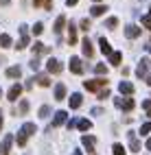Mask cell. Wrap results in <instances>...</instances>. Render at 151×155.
<instances>
[{
    "label": "cell",
    "mask_w": 151,
    "mask_h": 155,
    "mask_svg": "<svg viewBox=\"0 0 151 155\" xmlns=\"http://www.w3.org/2000/svg\"><path fill=\"white\" fill-rule=\"evenodd\" d=\"M83 87H86L88 92H99V94H101V92H103V87L107 90V79L101 77V79H94V81H86Z\"/></svg>",
    "instance_id": "cell-1"
},
{
    "label": "cell",
    "mask_w": 151,
    "mask_h": 155,
    "mask_svg": "<svg viewBox=\"0 0 151 155\" xmlns=\"http://www.w3.org/2000/svg\"><path fill=\"white\" fill-rule=\"evenodd\" d=\"M116 107H120V109H125V111H132L134 107H136V103H134V98L129 96V98H116Z\"/></svg>",
    "instance_id": "cell-2"
},
{
    "label": "cell",
    "mask_w": 151,
    "mask_h": 155,
    "mask_svg": "<svg viewBox=\"0 0 151 155\" xmlns=\"http://www.w3.org/2000/svg\"><path fill=\"white\" fill-rule=\"evenodd\" d=\"M20 94H22V85H20V83H15V85H11V87H9V92H7V98L9 101H18V96Z\"/></svg>",
    "instance_id": "cell-3"
},
{
    "label": "cell",
    "mask_w": 151,
    "mask_h": 155,
    "mask_svg": "<svg viewBox=\"0 0 151 155\" xmlns=\"http://www.w3.org/2000/svg\"><path fill=\"white\" fill-rule=\"evenodd\" d=\"M70 70H72L75 74H83V61L79 57H72L70 59Z\"/></svg>",
    "instance_id": "cell-4"
},
{
    "label": "cell",
    "mask_w": 151,
    "mask_h": 155,
    "mask_svg": "<svg viewBox=\"0 0 151 155\" xmlns=\"http://www.w3.org/2000/svg\"><path fill=\"white\" fill-rule=\"evenodd\" d=\"M118 90H120V94H125L127 98L134 94V85L129 83V81H120V85H118Z\"/></svg>",
    "instance_id": "cell-5"
},
{
    "label": "cell",
    "mask_w": 151,
    "mask_h": 155,
    "mask_svg": "<svg viewBox=\"0 0 151 155\" xmlns=\"http://www.w3.org/2000/svg\"><path fill=\"white\" fill-rule=\"evenodd\" d=\"M66 118H68V114H66V111H55V118H53V125H50V129H53V127H59V125H64Z\"/></svg>",
    "instance_id": "cell-6"
},
{
    "label": "cell",
    "mask_w": 151,
    "mask_h": 155,
    "mask_svg": "<svg viewBox=\"0 0 151 155\" xmlns=\"http://www.w3.org/2000/svg\"><path fill=\"white\" fill-rule=\"evenodd\" d=\"M20 35H22V37H20L18 48H20V50H24V48L29 46V33H26V26H20Z\"/></svg>",
    "instance_id": "cell-7"
},
{
    "label": "cell",
    "mask_w": 151,
    "mask_h": 155,
    "mask_svg": "<svg viewBox=\"0 0 151 155\" xmlns=\"http://www.w3.org/2000/svg\"><path fill=\"white\" fill-rule=\"evenodd\" d=\"M127 138H129V149H132L134 153H138V151H140V142H138V138H136V133H134V131H129V133H127Z\"/></svg>",
    "instance_id": "cell-8"
},
{
    "label": "cell",
    "mask_w": 151,
    "mask_h": 155,
    "mask_svg": "<svg viewBox=\"0 0 151 155\" xmlns=\"http://www.w3.org/2000/svg\"><path fill=\"white\" fill-rule=\"evenodd\" d=\"M20 77H22V68H20V66L7 68V79H20Z\"/></svg>",
    "instance_id": "cell-9"
},
{
    "label": "cell",
    "mask_w": 151,
    "mask_h": 155,
    "mask_svg": "<svg viewBox=\"0 0 151 155\" xmlns=\"http://www.w3.org/2000/svg\"><path fill=\"white\" fill-rule=\"evenodd\" d=\"M125 35H127L129 39H134V37H138V35H140V26H134V24H129V26H125Z\"/></svg>",
    "instance_id": "cell-10"
},
{
    "label": "cell",
    "mask_w": 151,
    "mask_h": 155,
    "mask_svg": "<svg viewBox=\"0 0 151 155\" xmlns=\"http://www.w3.org/2000/svg\"><path fill=\"white\" fill-rule=\"evenodd\" d=\"M149 64H151V61L145 57V59H140V66H138V70H136V74L138 77H145V72L149 70Z\"/></svg>",
    "instance_id": "cell-11"
},
{
    "label": "cell",
    "mask_w": 151,
    "mask_h": 155,
    "mask_svg": "<svg viewBox=\"0 0 151 155\" xmlns=\"http://www.w3.org/2000/svg\"><path fill=\"white\" fill-rule=\"evenodd\" d=\"M99 44H101V53H103V55H112V53H114L112 46H109V42H107L105 37H101V39H99Z\"/></svg>",
    "instance_id": "cell-12"
},
{
    "label": "cell",
    "mask_w": 151,
    "mask_h": 155,
    "mask_svg": "<svg viewBox=\"0 0 151 155\" xmlns=\"http://www.w3.org/2000/svg\"><path fill=\"white\" fill-rule=\"evenodd\" d=\"M81 144H83V147H86L88 151H94V144H96V140H94L92 136H83V138H81Z\"/></svg>",
    "instance_id": "cell-13"
},
{
    "label": "cell",
    "mask_w": 151,
    "mask_h": 155,
    "mask_svg": "<svg viewBox=\"0 0 151 155\" xmlns=\"http://www.w3.org/2000/svg\"><path fill=\"white\" fill-rule=\"evenodd\" d=\"M20 131H22L24 136L29 138V136H33V133H35L37 129H35V125H33V122H24V125H22V129H20Z\"/></svg>",
    "instance_id": "cell-14"
},
{
    "label": "cell",
    "mask_w": 151,
    "mask_h": 155,
    "mask_svg": "<svg viewBox=\"0 0 151 155\" xmlns=\"http://www.w3.org/2000/svg\"><path fill=\"white\" fill-rule=\"evenodd\" d=\"M68 44H70V46H75V44H77V28H75L72 24L68 26Z\"/></svg>",
    "instance_id": "cell-15"
},
{
    "label": "cell",
    "mask_w": 151,
    "mask_h": 155,
    "mask_svg": "<svg viewBox=\"0 0 151 155\" xmlns=\"http://www.w3.org/2000/svg\"><path fill=\"white\" fill-rule=\"evenodd\" d=\"M48 72H62V64H59L57 59H48Z\"/></svg>",
    "instance_id": "cell-16"
},
{
    "label": "cell",
    "mask_w": 151,
    "mask_h": 155,
    "mask_svg": "<svg viewBox=\"0 0 151 155\" xmlns=\"http://www.w3.org/2000/svg\"><path fill=\"white\" fill-rule=\"evenodd\" d=\"M55 98L57 101H64L66 98V85H62V83L55 85Z\"/></svg>",
    "instance_id": "cell-17"
},
{
    "label": "cell",
    "mask_w": 151,
    "mask_h": 155,
    "mask_svg": "<svg viewBox=\"0 0 151 155\" xmlns=\"http://www.w3.org/2000/svg\"><path fill=\"white\" fill-rule=\"evenodd\" d=\"M81 103H83L81 94H72V96H70V107H72V109H77V107H81Z\"/></svg>",
    "instance_id": "cell-18"
},
{
    "label": "cell",
    "mask_w": 151,
    "mask_h": 155,
    "mask_svg": "<svg viewBox=\"0 0 151 155\" xmlns=\"http://www.w3.org/2000/svg\"><path fill=\"white\" fill-rule=\"evenodd\" d=\"M83 55L86 57H92L94 55V48H92V42H90V39H83Z\"/></svg>",
    "instance_id": "cell-19"
},
{
    "label": "cell",
    "mask_w": 151,
    "mask_h": 155,
    "mask_svg": "<svg viewBox=\"0 0 151 155\" xmlns=\"http://www.w3.org/2000/svg\"><path fill=\"white\" fill-rule=\"evenodd\" d=\"M64 24H66V15H59L55 20V33H62L64 31Z\"/></svg>",
    "instance_id": "cell-20"
},
{
    "label": "cell",
    "mask_w": 151,
    "mask_h": 155,
    "mask_svg": "<svg viewBox=\"0 0 151 155\" xmlns=\"http://www.w3.org/2000/svg\"><path fill=\"white\" fill-rule=\"evenodd\" d=\"M11 136H7L5 138V142H2V149H0V153H2V155H9V147H11Z\"/></svg>",
    "instance_id": "cell-21"
},
{
    "label": "cell",
    "mask_w": 151,
    "mask_h": 155,
    "mask_svg": "<svg viewBox=\"0 0 151 155\" xmlns=\"http://www.w3.org/2000/svg\"><path fill=\"white\" fill-rule=\"evenodd\" d=\"M35 7H44V9H53V0H33Z\"/></svg>",
    "instance_id": "cell-22"
},
{
    "label": "cell",
    "mask_w": 151,
    "mask_h": 155,
    "mask_svg": "<svg viewBox=\"0 0 151 155\" xmlns=\"http://www.w3.org/2000/svg\"><path fill=\"white\" fill-rule=\"evenodd\" d=\"M105 9H107V7H103V5H94L92 9H90V13H92V15H103Z\"/></svg>",
    "instance_id": "cell-23"
},
{
    "label": "cell",
    "mask_w": 151,
    "mask_h": 155,
    "mask_svg": "<svg viewBox=\"0 0 151 155\" xmlns=\"http://www.w3.org/2000/svg\"><path fill=\"white\" fill-rule=\"evenodd\" d=\"M37 83L42 85V87H48V85H50V79H48V74H37Z\"/></svg>",
    "instance_id": "cell-24"
},
{
    "label": "cell",
    "mask_w": 151,
    "mask_h": 155,
    "mask_svg": "<svg viewBox=\"0 0 151 155\" xmlns=\"http://www.w3.org/2000/svg\"><path fill=\"white\" fill-rule=\"evenodd\" d=\"M120 59H123V53H118V50L109 55V61H112V66H118V64H120Z\"/></svg>",
    "instance_id": "cell-25"
},
{
    "label": "cell",
    "mask_w": 151,
    "mask_h": 155,
    "mask_svg": "<svg viewBox=\"0 0 151 155\" xmlns=\"http://www.w3.org/2000/svg\"><path fill=\"white\" fill-rule=\"evenodd\" d=\"M0 46H2V48H9V46H11V37H9L7 33L0 35Z\"/></svg>",
    "instance_id": "cell-26"
},
{
    "label": "cell",
    "mask_w": 151,
    "mask_h": 155,
    "mask_svg": "<svg viewBox=\"0 0 151 155\" xmlns=\"http://www.w3.org/2000/svg\"><path fill=\"white\" fill-rule=\"evenodd\" d=\"M77 127L81 129V131H90V129H92V122H90V120H79Z\"/></svg>",
    "instance_id": "cell-27"
},
{
    "label": "cell",
    "mask_w": 151,
    "mask_h": 155,
    "mask_svg": "<svg viewBox=\"0 0 151 155\" xmlns=\"http://www.w3.org/2000/svg\"><path fill=\"white\" fill-rule=\"evenodd\" d=\"M112 151H114V155H125V147H123V144H114V147H112Z\"/></svg>",
    "instance_id": "cell-28"
},
{
    "label": "cell",
    "mask_w": 151,
    "mask_h": 155,
    "mask_svg": "<svg viewBox=\"0 0 151 155\" xmlns=\"http://www.w3.org/2000/svg\"><path fill=\"white\" fill-rule=\"evenodd\" d=\"M39 116H42V118H48V116H50V107H48V105H42V107H39Z\"/></svg>",
    "instance_id": "cell-29"
},
{
    "label": "cell",
    "mask_w": 151,
    "mask_h": 155,
    "mask_svg": "<svg viewBox=\"0 0 151 155\" xmlns=\"http://www.w3.org/2000/svg\"><path fill=\"white\" fill-rule=\"evenodd\" d=\"M15 140H18V147H24V144H26V140H29V138L24 136V133H22V131H20V133H18V138H15Z\"/></svg>",
    "instance_id": "cell-30"
},
{
    "label": "cell",
    "mask_w": 151,
    "mask_h": 155,
    "mask_svg": "<svg viewBox=\"0 0 151 155\" xmlns=\"http://www.w3.org/2000/svg\"><path fill=\"white\" fill-rule=\"evenodd\" d=\"M105 26H107V28H116V26H118V20H116V18H107Z\"/></svg>",
    "instance_id": "cell-31"
},
{
    "label": "cell",
    "mask_w": 151,
    "mask_h": 155,
    "mask_svg": "<svg viewBox=\"0 0 151 155\" xmlns=\"http://www.w3.org/2000/svg\"><path fill=\"white\" fill-rule=\"evenodd\" d=\"M94 72H96V74H107V68H105L103 64H96V66H94Z\"/></svg>",
    "instance_id": "cell-32"
},
{
    "label": "cell",
    "mask_w": 151,
    "mask_h": 155,
    "mask_svg": "<svg viewBox=\"0 0 151 155\" xmlns=\"http://www.w3.org/2000/svg\"><path fill=\"white\" fill-rule=\"evenodd\" d=\"M147 133H151V122H145V125L140 127V136H147Z\"/></svg>",
    "instance_id": "cell-33"
},
{
    "label": "cell",
    "mask_w": 151,
    "mask_h": 155,
    "mask_svg": "<svg viewBox=\"0 0 151 155\" xmlns=\"http://www.w3.org/2000/svg\"><path fill=\"white\" fill-rule=\"evenodd\" d=\"M26 111H29V101H22V103H20V116L26 114Z\"/></svg>",
    "instance_id": "cell-34"
},
{
    "label": "cell",
    "mask_w": 151,
    "mask_h": 155,
    "mask_svg": "<svg viewBox=\"0 0 151 155\" xmlns=\"http://www.w3.org/2000/svg\"><path fill=\"white\" fill-rule=\"evenodd\" d=\"M42 31H44V24H42V22H37V24L33 26V35H39Z\"/></svg>",
    "instance_id": "cell-35"
},
{
    "label": "cell",
    "mask_w": 151,
    "mask_h": 155,
    "mask_svg": "<svg viewBox=\"0 0 151 155\" xmlns=\"http://www.w3.org/2000/svg\"><path fill=\"white\" fill-rule=\"evenodd\" d=\"M33 50H35V53H46V46H42V44H39V42H35V46H33Z\"/></svg>",
    "instance_id": "cell-36"
},
{
    "label": "cell",
    "mask_w": 151,
    "mask_h": 155,
    "mask_svg": "<svg viewBox=\"0 0 151 155\" xmlns=\"http://www.w3.org/2000/svg\"><path fill=\"white\" fill-rule=\"evenodd\" d=\"M143 107L147 111V116H151V101H143Z\"/></svg>",
    "instance_id": "cell-37"
},
{
    "label": "cell",
    "mask_w": 151,
    "mask_h": 155,
    "mask_svg": "<svg viewBox=\"0 0 151 155\" xmlns=\"http://www.w3.org/2000/svg\"><path fill=\"white\" fill-rule=\"evenodd\" d=\"M90 26H92V24H90V20H88V18L81 20V28H83V31H90Z\"/></svg>",
    "instance_id": "cell-38"
},
{
    "label": "cell",
    "mask_w": 151,
    "mask_h": 155,
    "mask_svg": "<svg viewBox=\"0 0 151 155\" xmlns=\"http://www.w3.org/2000/svg\"><path fill=\"white\" fill-rule=\"evenodd\" d=\"M143 24H145V26H151V15H145V18H143Z\"/></svg>",
    "instance_id": "cell-39"
},
{
    "label": "cell",
    "mask_w": 151,
    "mask_h": 155,
    "mask_svg": "<svg viewBox=\"0 0 151 155\" xmlns=\"http://www.w3.org/2000/svg\"><path fill=\"white\" fill-rule=\"evenodd\" d=\"M107 96H109V92H107V90H103V92H101V94H99V98H101V101H105Z\"/></svg>",
    "instance_id": "cell-40"
},
{
    "label": "cell",
    "mask_w": 151,
    "mask_h": 155,
    "mask_svg": "<svg viewBox=\"0 0 151 155\" xmlns=\"http://www.w3.org/2000/svg\"><path fill=\"white\" fill-rule=\"evenodd\" d=\"M31 68H33V70H37V68H39V61H37V59H33V61H31Z\"/></svg>",
    "instance_id": "cell-41"
},
{
    "label": "cell",
    "mask_w": 151,
    "mask_h": 155,
    "mask_svg": "<svg viewBox=\"0 0 151 155\" xmlns=\"http://www.w3.org/2000/svg\"><path fill=\"white\" fill-rule=\"evenodd\" d=\"M66 2H68L70 7H72V5H77V2H79V0H66Z\"/></svg>",
    "instance_id": "cell-42"
},
{
    "label": "cell",
    "mask_w": 151,
    "mask_h": 155,
    "mask_svg": "<svg viewBox=\"0 0 151 155\" xmlns=\"http://www.w3.org/2000/svg\"><path fill=\"white\" fill-rule=\"evenodd\" d=\"M147 149H149V151H151V138H149V140H147Z\"/></svg>",
    "instance_id": "cell-43"
},
{
    "label": "cell",
    "mask_w": 151,
    "mask_h": 155,
    "mask_svg": "<svg viewBox=\"0 0 151 155\" xmlns=\"http://www.w3.org/2000/svg\"><path fill=\"white\" fill-rule=\"evenodd\" d=\"M0 5H5V7H7V5H9V0H0Z\"/></svg>",
    "instance_id": "cell-44"
},
{
    "label": "cell",
    "mask_w": 151,
    "mask_h": 155,
    "mask_svg": "<svg viewBox=\"0 0 151 155\" xmlns=\"http://www.w3.org/2000/svg\"><path fill=\"white\" fill-rule=\"evenodd\" d=\"M0 129H2V114H0Z\"/></svg>",
    "instance_id": "cell-45"
},
{
    "label": "cell",
    "mask_w": 151,
    "mask_h": 155,
    "mask_svg": "<svg viewBox=\"0 0 151 155\" xmlns=\"http://www.w3.org/2000/svg\"><path fill=\"white\" fill-rule=\"evenodd\" d=\"M147 83H149V85H151V77H147Z\"/></svg>",
    "instance_id": "cell-46"
},
{
    "label": "cell",
    "mask_w": 151,
    "mask_h": 155,
    "mask_svg": "<svg viewBox=\"0 0 151 155\" xmlns=\"http://www.w3.org/2000/svg\"><path fill=\"white\" fill-rule=\"evenodd\" d=\"M72 155H81V151H75V153H72Z\"/></svg>",
    "instance_id": "cell-47"
},
{
    "label": "cell",
    "mask_w": 151,
    "mask_h": 155,
    "mask_svg": "<svg viewBox=\"0 0 151 155\" xmlns=\"http://www.w3.org/2000/svg\"><path fill=\"white\" fill-rule=\"evenodd\" d=\"M92 2H96V5H99V2H101V0H92Z\"/></svg>",
    "instance_id": "cell-48"
},
{
    "label": "cell",
    "mask_w": 151,
    "mask_h": 155,
    "mask_svg": "<svg viewBox=\"0 0 151 155\" xmlns=\"http://www.w3.org/2000/svg\"><path fill=\"white\" fill-rule=\"evenodd\" d=\"M0 96H2V90H0Z\"/></svg>",
    "instance_id": "cell-49"
}]
</instances>
